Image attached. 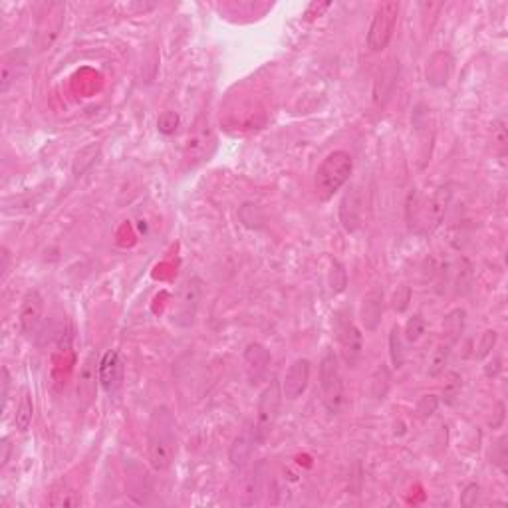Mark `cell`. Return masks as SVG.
<instances>
[{"label":"cell","mask_w":508,"mask_h":508,"mask_svg":"<svg viewBox=\"0 0 508 508\" xmlns=\"http://www.w3.org/2000/svg\"><path fill=\"white\" fill-rule=\"evenodd\" d=\"M425 331V320L421 314H415L413 318H409V322L405 324V340L407 342H417Z\"/></svg>","instance_id":"obj_23"},{"label":"cell","mask_w":508,"mask_h":508,"mask_svg":"<svg viewBox=\"0 0 508 508\" xmlns=\"http://www.w3.org/2000/svg\"><path fill=\"white\" fill-rule=\"evenodd\" d=\"M479 495H481V486H479V484H468L467 489L461 493V505H463V507H473V505H477Z\"/></svg>","instance_id":"obj_29"},{"label":"cell","mask_w":508,"mask_h":508,"mask_svg":"<svg viewBox=\"0 0 508 508\" xmlns=\"http://www.w3.org/2000/svg\"><path fill=\"white\" fill-rule=\"evenodd\" d=\"M453 199V187L451 185H443L437 191L433 192V197L429 199L425 208V224L427 229H437L441 220L447 213V206L451 205Z\"/></svg>","instance_id":"obj_13"},{"label":"cell","mask_w":508,"mask_h":508,"mask_svg":"<svg viewBox=\"0 0 508 508\" xmlns=\"http://www.w3.org/2000/svg\"><path fill=\"white\" fill-rule=\"evenodd\" d=\"M8 385H10L8 370L2 368V401H4V405H6V399H8Z\"/></svg>","instance_id":"obj_33"},{"label":"cell","mask_w":508,"mask_h":508,"mask_svg":"<svg viewBox=\"0 0 508 508\" xmlns=\"http://www.w3.org/2000/svg\"><path fill=\"white\" fill-rule=\"evenodd\" d=\"M320 387L328 411L338 415L342 409L343 385L340 377V361L331 350H326V354L320 359Z\"/></svg>","instance_id":"obj_3"},{"label":"cell","mask_w":508,"mask_h":508,"mask_svg":"<svg viewBox=\"0 0 508 508\" xmlns=\"http://www.w3.org/2000/svg\"><path fill=\"white\" fill-rule=\"evenodd\" d=\"M409 302H411V290H409V286H401V288H398L395 296H393V308H395L398 312H405L407 306H409Z\"/></svg>","instance_id":"obj_28"},{"label":"cell","mask_w":508,"mask_h":508,"mask_svg":"<svg viewBox=\"0 0 508 508\" xmlns=\"http://www.w3.org/2000/svg\"><path fill=\"white\" fill-rule=\"evenodd\" d=\"M465 322H467V312L463 308H454V310H451L445 316V320H443V331L449 338V343H454L461 338V334L465 330Z\"/></svg>","instance_id":"obj_17"},{"label":"cell","mask_w":508,"mask_h":508,"mask_svg":"<svg viewBox=\"0 0 508 508\" xmlns=\"http://www.w3.org/2000/svg\"><path fill=\"white\" fill-rule=\"evenodd\" d=\"M215 143V136H213V129L208 120H199L192 133L189 136L187 141V149H185V159L187 163H197V161H205V157H208V147H213Z\"/></svg>","instance_id":"obj_8"},{"label":"cell","mask_w":508,"mask_h":508,"mask_svg":"<svg viewBox=\"0 0 508 508\" xmlns=\"http://www.w3.org/2000/svg\"><path fill=\"white\" fill-rule=\"evenodd\" d=\"M403 334L399 330V326H393L391 328V334H389V356H391V363L393 368H401L403 366Z\"/></svg>","instance_id":"obj_22"},{"label":"cell","mask_w":508,"mask_h":508,"mask_svg":"<svg viewBox=\"0 0 508 508\" xmlns=\"http://www.w3.org/2000/svg\"><path fill=\"white\" fill-rule=\"evenodd\" d=\"M245 359H247L248 368L254 371V377H259L264 373L266 366L270 363V354L261 343H250L245 352Z\"/></svg>","instance_id":"obj_18"},{"label":"cell","mask_w":508,"mask_h":508,"mask_svg":"<svg viewBox=\"0 0 508 508\" xmlns=\"http://www.w3.org/2000/svg\"><path fill=\"white\" fill-rule=\"evenodd\" d=\"M177 115L173 113V111H165L161 117H159V129L163 131V133H171V131H175V125H177Z\"/></svg>","instance_id":"obj_30"},{"label":"cell","mask_w":508,"mask_h":508,"mask_svg":"<svg viewBox=\"0 0 508 508\" xmlns=\"http://www.w3.org/2000/svg\"><path fill=\"white\" fill-rule=\"evenodd\" d=\"M96 391V357L90 356L83 363V370L80 373V385H78V395L88 403L94 398Z\"/></svg>","instance_id":"obj_16"},{"label":"cell","mask_w":508,"mask_h":508,"mask_svg":"<svg viewBox=\"0 0 508 508\" xmlns=\"http://www.w3.org/2000/svg\"><path fill=\"white\" fill-rule=\"evenodd\" d=\"M32 417H34V403H32V395L24 391L22 398H20V403L16 407V415H14V425H16V431L24 433L28 431V427L32 425Z\"/></svg>","instance_id":"obj_19"},{"label":"cell","mask_w":508,"mask_h":508,"mask_svg":"<svg viewBox=\"0 0 508 508\" xmlns=\"http://www.w3.org/2000/svg\"><path fill=\"white\" fill-rule=\"evenodd\" d=\"M507 437L502 435L500 439L496 441L495 449H493V463H495L496 467L500 468L502 473H507Z\"/></svg>","instance_id":"obj_25"},{"label":"cell","mask_w":508,"mask_h":508,"mask_svg":"<svg viewBox=\"0 0 508 508\" xmlns=\"http://www.w3.org/2000/svg\"><path fill=\"white\" fill-rule=\"evenodd\" d=\"M199 300H201V286L199 280L189 278L181 284L179 292V302L175 312H173V324L179 328H189L195 324L197 310H199Z\"/></svg>","instance_id":"obj_7"},{"label":"cell","mask_w":508,"mask_h":508,"mask_svg":"<svg viewBox=\"0 0 508 508\" xmlns=\"http://www.w3.org/2000/svg\"><path fill=\"white\" fill-rule=\"evenodd\" d=\"M399 16V2L391 0V2H384L377 6V10L373 14L370 30H368V48L371 52H384L389 46V42L393 38L395 32V24H398Z\"/></svg>","instance_id":"obj_4"},{"label":"cell","mask_w":508,"mask_h":508,"mask_svg":"<svg viewBox=\"0 0 508 508\" xmlns=\"http://www.w3.org/2000/svg\"><path fill=\"white\" fill-rule=\"evenodd\" d=\"M177 453V421L169 407L161 405L151 413L147 429V454L155 470L171 467Z\"/></svg>","instance_id":"obj_1"},{"label":"cell","mask_w":508,"mask_h":508,"mask_svg":"<svg viewBox=\"0 0 508 508\" xmlns=\"http://www.w3.org/2000/svg\"><path fill=\"white\" fill-rule=\"evenodd\" d=\"M389 382H391V377H389L387 368L379 366L375 370V373H373V377H371V398L385 399L387 391H389Z\"/></svg>","instance_id":"obj_21"},{"label":"cell","mask_w":508,"mask_h":508,"mask_svg":"<svg viewBox=\"0 0 508 508\" xmlns=\"http://www.w3.org/2000/svg\"><path fill=\"white\" fill-rule=\"evenodd\" d=\"M496 342V331L495 330H486L482 334L481 343H479V352H477V359H484V357L491 354V350L495 347Z\"/></svg>","instance_id":"obj_27"},{"label":"cell","mask_w":508,"mask_h":508,"mask_svg":"<svg viewBox=\"0 0 508 508\" xmlns=\"http://www.w3.org/2000/svg\"><path fill=\"white\" fill-rule=\"evenodd\" d=\"M254 443H256L254 431H252V435L248 431H245L243 435H238L234 439L233 447H231V463H233L234 467H243L248 459H250V453L254 449Z\"/></svg>","instance_id":"obj_15"},{"label":"cell","mask_w":508,"mask_h":508,"mask_svg":"<svg viewBox=\"0 0 508 508\" xmlns=\"http://www.w3.org/2000/svg\"><path fill=\"white\" fill-rule=\"evenodd\" d=\"M461 391V377L457 373H449V382L445 384L443 395H445V403H453L454 398Z\"/></svg>","instance_id":"obj_26"},{"label":"cell","mask_w":508,"mask_h":508,"mask_svg":"<svg viewBox=\"0 0 508 508\" xmlns=\"http://www.w3.org/2000/svg\"><path fill=\"white\" fill-rule=\"evenodd\" d=\"M97 377H99V384L101 387L113 393L120 385H122V377H124V363H122V357L115 350H110L106 356L101 357L99 361V368H97Z\"/></svg>","instance_id":"obj_11"},{"label":"cell","mask_w":508,"mask_h":508,"mask_svg":"<svg viewBox=\"0 0 508 508\" xmlns=\"http://www.w3.org/2000/svg\"><path fill=\"white\" fill-rule=\"evenodd\" d=\"M437 407H439V399L437 395H423V398L419 399V403H417V415L421 417V419H427V417H431L433 413L437 411Z\"/></svg>","instance_id":"obj_24"},{"label":"cell","mask_w":508,"mask_h":508,"mask_svg":"<svg viewBox=\"0 0 508 508\" xmlns=\"http://www.w3.org/2000/svg\"><path fill=\"white\" fill-rule=\"evenodd\" d=\"M334 328H336V334H338V342L342 345V356L345 359V363L350 368H356L359 357H361L363 342H361V334H359L357 326L352 320V312L350 310L336 312Z\"/></svg>","instance_id":"obj_5"},{"label":"cell","mask_w":508,"mask_h":508,"mask_svg":"<svg viewBox=\"0 0 508 508\" xmlns=\"http://www.w3.org/2000/svg\"><path fill=\"white\" fill-rule=\"evenodd\" d=\"M0 449H2V454H0V467H6V463H8V459H10V451H13V445H10V441L2 439V445H0Z\"/></svg>","instance_id":"obj_31"},{"label":"cell","mask_w":508,"mask_h":508,"mask_svg":"<svg viewBox=\"0 0 508 508\" xmlns=\"http://www.w3.org/2000/svg\"><path fill=\"white\" fill-rule=\"evenodd\" d=\"M449 356H451V343L439 345V347L433 352V356H431L427 375H429V377H439L441 373L445 371V366H447V361H449Z\"/></svg>","instance_id":"obj_20"},{"label":"cell","mask_w":508,"mask_h":508,"mask_svg":"<svg viewBox=\"0 0 508 508\" xmlns=\"http://www.w3.org/2000/svg\"><path fill=\"white\" fill-rule=\"evenodd\" d=\"M354 171V159L347 151H331L318 167L314 177V191L320 201H330L336 192L350 181Z\"/></svg>","instance_id":"obj_2"},{"label":"cell","mask_w":508,"mask_h":508,"mask_svg":"<svg viewBox=\"0 0 508 508\" xmlns=\"http://www.w3.org/2000/svg\"><path fill=\"white\" fill-rule=\"evenodd\" d=\"M280 399H282L280 384H278V379H272L264 387L261 399H259V415H256V425H254L256 443H262L270 435V431L276 423V417H278V409H280Z\"/></svg>","instance_id":"obj_6"},{"label":"cell","mask_w":508,"mask_h":508,"mask_svg":"<svg viewBox=\"0 0 508 508\" xmlns=\"http://www.w3.org/2000/svg\"><path fill=\"white\" fill-rule=\"evenodd\" d=\"M310 382V361L306 357L296 359L286 371L284 384H282V395L290 401L302 398V393Z\"/></svg>","instance_id":"obj_9"},{"label":"cell","mask_w":508,"mask_h":508,"mask_svg":"<svg viewBox=\"0 0 508 508\" xmlns=\"http://www.w3.org/2000/svg\"><path fill=\"white\" fill-rule=\"evenodd\" d=\"M42 310H44V300H42L40 292L38 290H30L22 306H20V314H18V324H20V331L24 336H32L34 331L38 330L42 320Z\"/></svg>","instance_id":"obj_10"},{"label":"cell","mask_w":508,"mask_h":508,"mask_svg":"<svg viewBox=\"0 0 508 508\" xmlns=\"http://www.w3.org/2000/svg\"><path fill=\"white\" fill-rule=\"evenodd\" d=\"M361 211H363V201H361V192L357 187H350V191L343 195L342 203H340V220H342L343 229L347 233H354L361 224Z\"/></svg>","instance_id":"obj_12"},{"label":"cell","mask_w":508,"mask_h":508,"mask_svg":"<svg viewBox=\"0 0 508 508\" xmlns=\"http://www.w3.org/2000/svg\"><path fill=\"white\" fill-rule=\"evenodd\" d=\"M495 131H496V143H498L500 147H505V145H507V127H505V120L498 122Z\"/></svg>","instance_id":"obj_32"},{"label":"cell","mask_w":508,"mask_h":508,"mask_svg":"<svg viewBox=\"0 0 508 508\" xmlns=\"http://www.w3.org/2000/svg\"><path fill=\"white\" fill-rule=\"evenodd\" d=\"M384 316V290H370L361 304V324L368 331H375Z\"/></svg>","instance_id":"obj_14"}]
</instances>
